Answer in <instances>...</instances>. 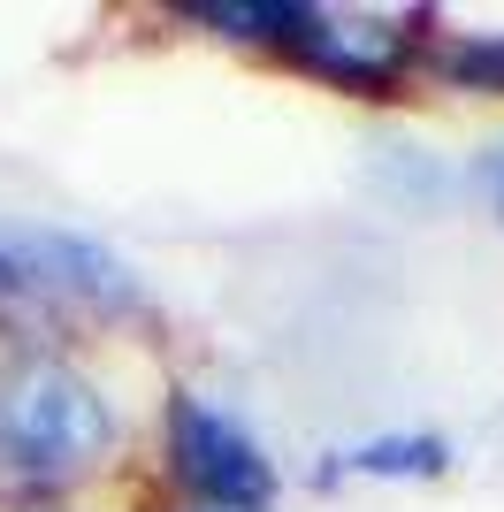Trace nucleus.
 Returning <instances> with one entry per match:
<instances>
[{"mask_svg":"<svg viewBox=\"0 0 504 512\" xmlns=\"http://www.w3.org/2000/svg\"><path fill=\"white\" fill-rule=\"evenodd\" d=\"M107 451H115V413L69 360L23 352L0 375V490L16 505L62 497Z\"/></svg>","mask_w":504,"mask_h":512,"instance_id":"nucleus-1","label":"nucleus"},{"mask_svg":"<svg viewBox=\"0 0 504 512\" xmlns=\"http://www.w3.org/2000/svg\"><path fill=\"white\" fill-rule=\"evenodd\" d=\"M146 291L123 260L69 230H16L0 237V337L46 344L69 321H115L138 314Z\"/></svg>","mask_w":504,"mask_h":512,"instance_id":"nucleus-2","label":"nucleus"},{"mask_svg":"<svg viewBox=\"0 0 504 512\" xmlns=\"http://www.w3.org/2000/svg\"><path fill=\"white\" fill-rule=\"evenodd\" d=\"M168 459L184 474V490L207 512H275V467L245 428L207 398L168 406Z\"/></svg>","mask_w":504,"mask_h":512,"instance_id":"nucleus-3","label":"nucleus"},{"mask_svg":"<svg viewBox=\"0 0 504 512\" xmlns=\"http://www.w3.org/2000/svg\"><path fill=\"white\" fill-rule=\"evenodd\" d=\"M405 23H420V16H375V8L336 16V8H314L298 54H306L321 77H336V85H390L398 62L413 54V39H420V31H405Z\"/></svg>","mask_w":504,"mask_h":512,"instance_id":"nucleus-4","label":"nucleus"},{"mask_svg":"<svg viewBox=\"0 0 504 512\" xmlns=\"http://www.w3.org/2000/svg\"><path fill=\"white\" fill-rule=\"evenodd\" d=\"M199 23H222L230 39H275V46H298L306 39V16L314 8H291V0H207V8H191Z\"/></svg>","mask_w":504,"mask_h":512,"instance_id":"nucleus-5","label":"nucleus"},{"mask_svg":"<svg viewBox=\"0 0 504 512\" xmlns=\"http://www.w3.org/2000/svg\"><path fill=\"white\" fill-rule=\"evenodd\" d=\"M344 467H359V474H443L451 451L436 436H382V444H359Z\"/></svg>","mask_w":504,"mask_h":512,"instance_id":"nucleus-6","label":"nucleus"},{"mask_svg":"<svg viewBox=\"0 0 504 512\" xmlns=\"http://www.w3.org/2000/svg\"><path fill=\"white\" fill-rule=\"evenodd\" d=\"M451 69H459L466 85H482V92H504V46H497V39H466V46H451Z\"/></svg>","mask_w":504,"mask_h":512,"instance_id":"nucleus-7","label":"nucleus"},{"mask_svg":"<svg viewBox=\"0 0 504 512\" xmlns=\"http://www.w3.org/2000/svg\"><path fill=\"white\" fill-rule=\"evenodd\" d=\"M482 184H489V199H497V214H504V146L482 153Z\"/></svg>","mask_w":504,"mask_h":512,"instance_id":"nucleus-8","label":"nucleus"}]
</instances>
